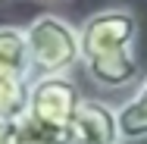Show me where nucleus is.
<instances>
[{
    "label": "nucleus",
    "mask_w": 147,
    "mask_h": 144,
    "mask_svg": "<svg viewBox=\"0 0 147 144\" xmlns=\"http://www.w3.org/2000/svg\"><path fill=\"white\" fill-rule=\"evenodd\" d=\"M28 85L16 78H0V122H25L28 116Z\"/></svg>",
    "instance_id": "obj_7"
},
{
    "label": "nucleus",
    "mask_w": 147,
    "mask_h": 144,
    "mask_svg": "<svg viewBox=\"0 0 147 144\" xmlns=\"http://www.w3.org/2000/svg\"><path fill=\"white\" fill-rule=\"evenodd\" d=\"M25 135V122H0V144H19Z\"/></svg>",
    "instance_id": "obj_8"
},
{
    "label": "nucleus",
    "mask_w": 147,
    "mask_h": 144,
    "mask_svg": "<svg viewBox=\"0 0 147 144\" xmlns=\"http://www.w3.org/2000/svg\"><path fill=\"white\" fill-rule=\"evenodd\" d=\"M69 144H122L116 107H110L97 97H85L75 113V122H72Z\"/></svg>",
    "instance_id": "obj_4"
},
{
    "label": "nucleus",
    "mask_w": 147,
    "mask_h": 144,
    "mask_svg": "<svg viewBox=\"0 0 147 144\" xmlns=\"http://www.w3.org/2000/svg\"><path fill=\"white\" fill-rule=\"evenodd\" d=\"M19 144H53V141H50V138H44V135H38L28 122H25V135H22V141H19Z\"/></svg>",
    "instance_id": "obj_9"
},
{
    "label": "nucleus",
    "mask_w": 147,
    "mask_h": 144,
    "mask_svg": "<svg viewBox=\"0 0 147 144\" xmlns=\"http://www.w3.org/2000/svg\"><path fill=\"white\" fill-rule=\"evenodd\" d=\"M119 113V132H122V144H138L147 141V75L141 85L135 88V94L116 107Z\"/></svg>",
    "instance_id": "obj_6"
},
{
    "label": "nucleus",
    "mask_w": 147,
    "mask_h": 144,
    "mask_svg": "<svg viewBox=\"0 0 147 144\" xmlns=\"http://www.w3.org/2000/svg\"><path fill=\"white\" fill-rule=\"evenodd\" d=\"M3 3H9V0H0V6H3Z\"/></svg>",
    "instance_id": "obj_10"
},
{
    "label": "nucleus",
    "mask_w": 147,
    "mask_h": 144,
    "mask_svg": "<svg viewBox=\"0 0 147 144\" xmlns=\"http://www.w3.org/2000/svg\"><path fill=\"white\" fill-rule=\"evenodd\" d=\"M138 19L125 6L91 13L78 25V66L100 91H125L138 82Z\"/></svg>",
    "instance_id": "obj_1"
},
{
    "label": "nucleus",
    "mask_w": 147,
    "mask_h": 144,
    "mask_svg": "<svg viewBox=\"0 0 147 144\" xmlns=\"http://www.w3.org/2000/svg\"><path fill=\"white\" fill-rule=\"evenodd\" d=\"M31 53V75L50 78V75H69L78 66V28L57 13H41L25 25Z\"/></svg>",
    "instance_id": "obj_3"
},
{
    "label": "nucleus",
    "mask_w": 147,
    "mask_h": 144,
    "mask_svg": "<svg viewBox=\"0 0 147 144\" xmlns=\"http://www.w3.org/2000/svg\"><path fill=\"white\" fill-rule=\"evenodd\" d=\"M0 78L31 82V53L22 25H0Z\"/></svg>",
    "instance_id": "obj_5"
},
{
    "label": "nucleus",
    "mask_w": 147,
    "mask_h": 144,
    "mask_svg": "<svg viewBox=\"0 0 147 144\" xmlns=\"http://www.w3.org/2000/svg\"><path fill=\"white\" fill-rule=\"evenodd\" d=\"M82 91L72 75H50V78H31L28 85V122L31 128L53 144H69V132L75 113L82 107Z\"/></svg>",
    "instance_id": "obj_2"
}]
</instances>
